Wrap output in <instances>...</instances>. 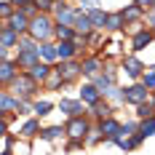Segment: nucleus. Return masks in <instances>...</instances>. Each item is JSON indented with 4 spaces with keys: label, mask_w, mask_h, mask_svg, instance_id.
Instances as JSON below:
<instances>
[{
    "label": "nucleus",
    "mask_w": 155,
    "mask_h": 155,
    "mask_svg": "<svg viewBox=\"0 0 155 155\" xmlns=\"http://www.w3.org/2000/svg\"><path fill=\"white\" fill-rule=\"evenodd\" d=\"M91 110V115L94 118H99V120H107V118H112V107H110V102H104V99H99L94 107H88Z\"/></svg>",
    "instance_id": "24"
},
{
    "label": "nucleus",
    "mask_w": 155,
    "mask_h": 155,
    "mask_svg": "<svg viewBox=\"0 0 155 155\" xmlns=\"http://www.w3.org/2000/svg\"><path fill=\"white\" fill-rule=\"evenodd\" d=\"M150 102H153V104H155V91H153V96H150Z\"/></svg>",
    "instance_id": "37"
},
{
    "label": "nucleus",
    "mask_w": 155,
    "mask_h": 155,
    "mask_svg": "<svg viewBox=\"0 0 155 155\" xmlns=\"http://www.w3.org/2000/svg\"><path fill=\"white\" fill-rule=\"evenodd\" d=\"M40 59L48 64H54V62H59V51H56V43H40Z\"/></svg>",
    "instance_id": "23"
},
{
    "label": "nucleus",
    "mask_w": 155,
    "mask_h": 155,
    "mask_svg": "<svg viewBox=\"0 0 155 155\" xmlns=\"http://www.w3.org/2000/svg\"><path fill=\"white\" fill-rule=\"evenodd\" d=\"M14 62H16L19 70H27V72H30L32 67H35L38 62H43V59H40V51H16Z\"/></svg>",
    "instance_id": "8"
},
{
    "label": "nucleus",
    "mask_w": 155,
    "mask_h": 155,
    "mask_svg": "<svg viewBox=\"0 0 155 155\" xmlns=\"http://www.w3.org/2000/svg\"><path fill=\"white\" fill-rule=\"evenodd\" d=\"M134 5H139V8H147V5H153V0H134Z\"/></svg>",
    "instance_id": "36"
},
{
    "label": "nucleus",
    "mask_w": 155,
    "mask_h": 155,
    "mask_svg": "<svg viewBox=\"0 0 155 155\" xmlns=\"http://www.w3.org/2000/svg\"><path fill=\"white\" fill-rule=\"evenodd\" d=\"M3 91L14 94L16 99H21V102H27V99H32L35 96V91H38V80L30 75V72H19V75L3 88Z\"/></svg>",
    "instance_id": "1"
},
{
    "label": "nucleus",
    "mask_w": 155,
    "mask_h": 155,
    "mask_svg": "<svg viewBox=\"0 0 155 155\" xmlns=\"http://www.w3.org/2000/svg\"><path fill=\"white\" fill-rule=\"evenodd\" d=\"M142 14H144V8H139V5H126V8H120V16H123L126 27L128 24H137L142 19Z\"/></svg>",
    "instance_id": "22"
},
{
    "label": "nucleus",
    "mask_w": 155,
    "mask_h": 155,
    "mask_svg": "<svg viewBox=\"0 0 155 155\" xmlns=\"http://www.w3.org/2000/svg\"><path fill=\"white\" fill-rule=\"evenodd\" d=\"M16 75H19V67H16V62H11V59L3 54V62H0V78H3V86H8Z\"/></svg>",
    "instance_id": "16"
},
{
    "label": "nucleus",
    "mask_w": 155,
    "mask_h": 155,
    "mask_svg": "<svg viewBox=\"0 0 155 155\" xmlns=\"http://www.w3.org/2000/svg\"><path fill=\"white\" fill-rule=\"evenodd\" d=\"M54 38L56 40H75L78 32L75 27H67V24H56V30H54Z\"/></svg>",
    "instance_id": "27"
},
{
    "label": "nucleus",
    "mask_w": 155,
    "mask_h": 155,
    "mask_svg": "<svg viewBox=\"0 0 155 155\" xmlns=\"http://www.w3.org/2000/svg\"><path fill=\"white\" fill-rule=\"evenodd\" d=\"M56 70H59V75L64 78V83H72V80H78V78L83 75V62H78V59L59 62V64H56Z\"/></svg>",
    "instance_id": "5"
},
{
    "label": "nucleus",
    "mask_w": 155,
    "mask_h": 155,
    "mask_svg": "<svg viewBox=\"0 0 155 155\" xmlns=\"http://www.w3.org/2000/svg\"><path fill=\"white\" fill-rule=\"evenodd\" d=\"M46 86L51 88V91H59L62 86H67V83H64V78L59 75V70H56V67H54V72H51V78L46 80Z\"/></svg>",
    "instance_id": "31"
},
{
    "label": "nucleus",
    "mask_w": 155,
    "mask_h": 155,
    "mask_svg": "<svg viewBox=\"0 0 155 155\" xmlns=\"http://www.w3.org/2000/svg\"><path fill=\"white\" fill-rule=\"evenodd\" d=\"M75 32L78 35H83V38H88L94 32V21H91V16H88V11H83V8H78V19H75Z\"/></svg>",
    "instance_id": "14"
},
{
    "label": "nucleus",
    "mask_w": 155,
    "mask_h": 155,
    "mask_svg": "<svg viewBox=\"0 0 155 155\" xmlns=\"http://www.w3.org/2000/svg\"><path fill=\"white\" fill-rule=\"evenodd\" d=\"M139 134H144V137H155V118L139 120Z\"/></svg>",
    "instance_id": "33"
},
{
    "label": "nucleus",
    "mask_w": 155,
    "mask_h": 155,
    "mask_svg": "<svg viewBox=\"0 0 155 155\" xmlns=\"http://www.w3.org/2000/svg\"><path fill=\"white\" fill-rule=\"evenodd\" d=\"M123 27H126V21H123V16H120V11H118V14H110L104 32H118V30H123Z\"/></svg>",
    "instance_id": "29"
},
{
    "label": "nucleus",
    "mask_w": 155,
    "mask_h": 155,
    "mask_svg": "<svg viewBox=\"0 0 155 155\" xmlns=\"http://www.w3.org/2000/svg\"><path fill=\"white\" fill-rule=\"evenodd\" d=\"M16 107H19V99H16L14 94H8V91H3V94H0V110H3V115L14 112Z\"/></svg>",
    "instance_id": "25"
},
{
    "label": "nucleus",
    "mask_w": 155,
    "mask_h": 155,
    "mask_svg": "<svg viewBox=\"0 0 155 155\" xmlns=\"http://www.w3.org/2000/svg\"><path fill=\"white\" fill-rule=\"evenodd\" d=\"M150 11H155V0H153V5H150Z\"/></svg>",
    "instance_id": "38"
},
{
    "label": "nucleus",
    "mask_w": 155,
    "mask_h": 155,
    "mask_svg": "<svg viewBox=\"0 0 155 155\" xmlns=\"http://www.w3.org/2000/svg\"><path fill=\"white\" fill-rule=\"evenodd\" d=\"M139 83L144 86V88H147V91H155V72H153V70H147V72L142 75Z\"/></svg>",
    "instance_id": "34"
},
{
    "label": "nucleus",
    "mask_w": 155,
    "mask_h": 155,
    "mask_svg": "<svg viewBox=\"0 0 155 155\" xmlns=\"http://www.w3.org/2000/svg\"><path fill=\"white\" fill-rule=\"evenodd\" d=\"M150 70H153V72H155V64H153V67H150Z\"/></svg>",
    "instance_id": "40"
},
{
    "label": "nucleus",
    "mask_w": 155,
    "mask_h": 155,
    "mask_svg": "<svg viewBox=\"0 0 155 155\" xmlns=\"http://www.w3.org/2000/svg\"><path fill=\"white\" fill-rule=\"evenodd\" d=\"M21 38H24V35H19V32H14L8 24H3V27H0V46H3V54H5L8 48H16Z\"/></svg>",
    "instance_id": "13"
},
{
    "label": "nucleus",
    "mask_w": 155,
    "mask_h": 155,
    "mask_svg": "<svg viewBox=\"0 0 155 155\" xmlns=\"http://www.w3.org/2000/svg\"><path fill=\"white\" fill-rule=\"evenodd\" d=\"M40 131H43V128H40V123H38L35 118H30L27 123L19 128V137H21V139H32V137H35V134H40Z\"/></svg>",
    "instance_id": "26"
},
{
    "label": "nucleus",
    "mask_w": 155,
    "mask_h": 155,
    "mask_svg": "<svg viewBox=\"0 0 155 155\" xmlns=\"http://www.w3.org/2000/svg\"><path fill=\"white\" fill-rule=\"evenodd\" d=\"M155 40V32L147 30V27H139V30L134 32V40H131V51H142V48H147L150 43Z\"/></svg>",
    "instance_id": "12"
},
{
    "label": "nucleus",
    "mask_w": 155,
    "mask_h": 155,
    "mask_svg": "<svg viewBox=\"0 0 155 155\" xmlns=\"http://www.w3.org/2000/svg\"><path fill=\"white\" fill-rule=\"evenodd\" d=\"M59 110L67 112L70 118H80V115L86 112V104H83L80 99H62V102H59Z\"/></svg>",
    "instance_id": "15"
},
{
    "label": "nucleus",
    "mask_w": 155,
    "mask_h": 155,
    "mask_svg": "<svg viewBox=\"0 0 155 155\" xmlns=\"http://www.w3.org/2000/svg\"><path fill=\"white\" fill-rule=\"evenodd\" d=\"M56 24H67V27H72L75 24V19H78V8H72V5H67V3H56Z\"/></svg>",
    "instance_id": "7"
},
{
    "label": "nucleus",
    "mask_w": 155,
    "mask_h": 155,
    "mask_svg": "<svg viewBox=\"0 0 155 155\" xmlns=\"http://www.w3.org/2000/svg\"><path fill=\"white\" fill-rule=\"evenodd\" d=\"M99 131L104 134L107 142H115L118 137H120V131H123V123L115 120V118H107V120H99Z\"/></svg>",
    "instance_id": "9"
},
{
    "label": "nucleus",
    "mask_w": 155,
    "mask_h": 155,
    "mask_svg": "<svg viewBox=\"0 0 155 155\" xmlns=\"http://www.w3.org/2000/svg\"><path fill=\"white\" fill-rule=\"evenodd\" d=\"M102 70H104V64H102L99 56H88V59H83V75L96 78V75H102Z\"/></svg>",
    "instance_id": "19"
},
{
    "label": "nucleus",
    "mask_w": 155,
    "mask_h": 155,
    "mask_svg": "<svg viewBox=\"0 0 155 155\" xmlns=\"http://www.w3.org/2000/svg\"><path fill=\"white\" fill-rule=\"evenodd\" d=\"M78 99H80L86 107H94L99 99H104V94L96 88V83H83V86H80V94H78Z\"/></svg>",
    "instance_id": "6"
},
{
    "label": "nucleus",
    "mask_w": 155,
    "mask_h": 155,
    "mask_svg": "<svg viewBox=\"0 0 155 155\" xmlns=\"http://www.w3.org/2000/svg\"><path fill=\"white\" fill-rule=\"evenodd\" d=\"M54 30H56V24L51 21V16L48 14H38V16H32V21H30V38H35L38 43H48L51 38H54Z\"/></svg>",
    "instance_id": "2"
},
{
    "label": "nucleus",
    "mask_w": 155,
    "mask_h": 155,
    "mask_svg": "<svg viewBox=\"0 0 155 155\" xmlns=\"http://www.w3.org/2000/svg\"><path fill=\"white\" fill-rule=\"evenodd\" d=\"M137 118H139V120L155 118V104H153V102H144V104H139V107H137Z\"/></svg>",
    "instance_id": "30"
},
{
    "label": "nucleus",
    "mask_w": 155,
    "mask_h": 155,
    "mask_svg": "<svg viewBox=\"0 0 155 155\" xmlns=\"http://www.w3.org/2000/svg\"><path fill=\"white\" fill-rule=\"evenodd\" d=\"M147 24H150V30L155 32V11H150V16H147Z\"/></svg>",
    "instance_id": "35"
},
{
    "label": "nucleus",
    "mask_w": 155,
    "mask_h": 155,
    "mask_svg": "<svg viewBox=\"0 0 155 155\" xmlns=\"http://www.w3.org/2000/svg\"><path fill=\"white\" fill-rule=\"evenodd\" d=\"M64 131H67L70 139L86 142V139H88V134H91V123L86 120V115H80V118H70L67 126H64Z\"/></svg>",
    "instance_id": "3"
},
{
    "label": "nucleus",
    "mask_w": 155,
    "mask_h": 155,
    "mask_svg": "<svg viewBox=\"0 0 155 155\" xmlns=\"http://www.w3.org/2000/svg\"><path fill=\"white\" fill-rule=\"evenodd\" d=\"M51 72H54V67H51L48 62H38V64H35V67L30 70V75L35 78L38 83H46L48 78H51Z\"/></svg>",
    "instance_id": "20"
},
{
    "label": "nucleus",
    "mask_w": 155,
    "mask_h": 155,
    "mask_svg": "<svg viewBox=\"0 0 155 155\" xmlns=\"http://www.w3.org/2000/svg\"><path fill=\"white\" fill-rule=\"evenodd\" d=\"M150 96H153V91H147L142 83H131V86H126V88H123L126 104H134V107H139V104H144V102H150Z\"/></svg>",
    "instance_id": "4"
},
{
    "label": "nucleus",
    "mask_w": 155,
    "mask_h": 155,
    "mask_svg": "<svg viewBox=\"0 0 155 155\" xmlns=\"http://www.w3.org/2000/svg\"><path fill=\"white\" fill-rule=\"evenodd\" d=\"M88 16H91V21H94V30H102V32H104V27H107V19H110L107 11H104V8H96V5H91V8H88Z\"/></svg>",
    "instance_id": "18"
},
{
    "label": "nucleus",
    "mask_w": 155,
    "mask_h": 155,
    "mask_svg": "<svg viewBox=\"0 0 155 155\" xmlns=\"http://www.w3.org/2000/svg\"><path fill=\"white\" fill-rule=\"evenodd\" d=\"M3 155H11V153H8V150H3Z\"/></svg>",
    "instance_id": "39"
},
{
    "label": "nucleus",
    "mask_w": 155,
    "mask_h": 155,
    "mask_svg": "<svg viewBox=\"0 0 155 155\" xmlns=\"http://www.w3.org/2000/svg\"><path fill=\"white\" fill-rule=\"evenodd\" d=\"M56 51H59V62H70V59L78 56L80 48H78L72 40H56Z\"/></svg>",
    "instance_id": "17"
},
{
    "label": "nucleus",
    "mask_w": 155,
    "mask_h": 155,
    "mask_svg": "<svg viewBox=\"0 0 155 155\" xmlns=\"http://www.w3.org/2000/svg\"><path fill=\"white\" fill-rule=\"evenodd\" d=\"M30 21L32 19L24 14V11H16L8 21H3V24H8V27H11L14 32H19V35H27V32H30Z\"/></svg>",
    "instance_id": "10"
},
{
    "label": "nucleus",
    "mask_w": 155,
    "mask_h": 155,
    "mask_svg": "<svg viewBox=\"0 0 155 155\" xmlns=\"http://www.w3.org/2000/svg\"><path fill=\"white\" fill-rule=\"evenodd\" d=\"M40 137H43L46 142H54V139H59V137H67V131H64L62 126H48V128L40 131Z\"/></svg>",
    "instance_id": "28"
},
{
    "label": "nucleus",
    "mask_w": 155,
    "mask_h": 155,
    "mask_svg": "<svg viewBox=\"0 0 155 155\" xmlns=\"http://www.w3.org/2000/svg\"><path fill=\"white\" fill-rule=\"evenodd\" d=\"M94 83H96V88H99V91L104 94L107 88H112V86H115V70H104L102 75L94 78Z\"/></svg>",
    "instance_id": "21"
},
{
    "label": "nucleus",
    "mask_w": 155,
    "mask_h": 155,
    "mask_svg": "<svg viewBox=\"0 0 155 155\" xmlns=\"http://www.w3.org/2000/svg\"><path fill=\"white\" fill-rule=\"evenodd\" d=\"M51 110H54V104H51V102H46V99H43V102H40V99H38V102H32V112H35V115H40V118H43V115H48Z\"/></svg>",
    "instance_id": "32"
},
{
    "label": "nucleus",
    "mask_w": 155,
    "mask_h": 155,
    "mask_svg": "<svg viewBox=\"0 0 155 155\" xmlns=\"http://www.w3.org/2000/svg\"><path fill=\"white\" fill-rule=\"evenodd\" d=\"M123 70L128 78H134V80H142V75L147 72V67L137 59V56H123Z\"/></svg>",
    "instance_id": "11"
}]
</instances>
